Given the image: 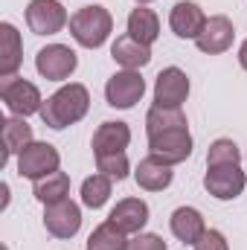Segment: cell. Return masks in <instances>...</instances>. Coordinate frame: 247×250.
Here are the masks:
<instances>
[{"mask_svg": "<svg viewBox=\"0 0 247 250\" xmlns=\"http://www.w3.org/2000/svg\"><path fill=\"white\" fill-rule=\"evenodd\" d=\"M169 224H172V233H175V239H181L184 245H195V242L201 239V233L206 230V224H204V215H201L195 207H178V209L172 212Z\"/></svg>", "mask_w": 247, "mask_h": 250, "instance_id": "e0dca14e", "label": "cell"}, {"mask_svg": "<svg viewBox=\"0 0 247 250\" xmlns=\"http://www.w3.org/2000/svg\"><path fill=\"white\" fill-rule=\"evenodd\" d=\"M204 187L212 198L218 201H233L239 198L247 187V175L242 172L239 163H227V166H209L206 178H204Z\"/></svg>", "mask_w": 247, "mask_h": 250, "instance_id": "8992f818", "label": "cell"}, {"mask_svg": "<svg viewBox=\"0 0 247 250\" xmlns=\"http://www.w3.org/2000/svg\"><path fill=\"white\" fill-rule=\"evenodd\" d=\"M32 140V128L23 123V117H12V120H3V160H9L12 154H21Z\"/></svg>", "mask_w": 247, "mask_h": 250, "instance_id": "7402d4cb", "label": "cell"}, {"mask_svg": "<svg viewBox=\"0 0 247 250\" xmlns=\"http://www.w3.org/2000/svg\"><path fill=\"white\" fill-rule=\"evenodd\" d=\"M125 250H166V242L160 236H154V233H140V236H134L128 242Z\"/></svg>", "mask_w": 247, "mask_h": 250, "instance_id": "f1b7e54d", "label": "cell"}, {"mask_svg": "<svg viewBox=\"0 0 247 250\" xmlns=\"http://www.w3.org/2000/svg\"><path fill=\"white\" fill-rule=\"evenodd\" d=\"M87 108H90V93H87V87L70 82V84H64L62 90H56V93L44 102L41 120H44V125L62 131L67 125L79 123V120L87 114Z\"/></svg>", "mask_w": 247, "mask_h": 250, "instance_id": "6da1fadb", "label": "cell"}, {"mask_svg": "<svg viewBox=\"0 0 247 250\" xmlns=\"http://www.w3.org/2000/svg\"><path fill=\"white\" fill-rule=\"evenodd\" d=\"M44 227L47 233H53L56 239H70L79 233L82 227V209L79 204H73L70 198H64L59 204H50L44 209Z\"/></svg>", "mask_w": 247, "mask_h": 250, "instance_id": "30bf717a", "label": "cell"}, {"mask_svg": "<svg viewBox=\"0 0 247 250\" xmlns=\"http://www.w3.org/2000/svg\"><path fill=\"white\" fill-rule=\"evenodd\" d=\"M32 192H35V198H38L44 207L59 204V201H64V198L70 195V178H67L64 172H53V175L35 181V189H32Z\"/></svg>", "mask_w": 247, "mask_h": 250, "instance_id": "603a6c76", "label": "cell"}, {"mask_svg": "<svg viewBox=\"0 0 247 250\" xmlns=\"http://www.w3.org/2000/svg\"><path fill=\"white\" fill-rule=\"evenodd\" d=\"M111 56H114V62L123 64L125 70H140V67H145L151 62V47L140 44L131 35H120L111 47Z\"/></svg>", "mask_w": 247, "mask_h": 250, "instance_id": "d6986e66", "label": "cell"}, {"mask_svg": "<svg viewBox=\"0 0 247 250\" xmlns=\"http://www.w3.org/2000/svg\"><path fill=\"white\" fill-rule=\"evenodd\" d=\"M137 3H140V6H143V3H151V0H137Z\"/></svg>", "mask_w": 247, "mask_h": 250, "instance_id": "4dcf8cb0", "label": "cell"}, {"mask_svg": "<svg viewBox=\"0 0 247 250\" xmlns=\"http://www.w3.org/2000/svg\"><path fill=\"white\" fill-rule=\"evenodd\" d=\"M108 198H111V178L108 175L99 172V175H93V178H87L82 184V204L84 207L99 209V207L108 204Z\"/></svg>", "mask_w": 247, "mask_h": 250, "instance_id": "d4e9b609", "label": "cell"}, {"mask_svg": "<svg viewBox=\"0 0 247 250\" xmlns=\"http://www.w3.org/2000/svg\"><path fill=\"white\" fill-rule=\"evenodd\" d=\"M145 93V82L137 70H120L105 84V99L111 108H134Z\"/></svg>", "mask_w": 247, "mask_h": 250, "instance_id": "52a82bcc", "label": "cell"}, {"mask_svg": "<svg viewBox=\"0 0 247 250\" xmlns=\"http://www.w3.org/2000/svg\"><path fill=\"white\" fill-rule=\"evenodd\" d=\"M76 53L70 50V47H64V44H50V47H44L38 56H35V67H38V73L44 76V79H50V82H64L73 70H76Z\"/></svg>", "mask_w": 247, "mask_h": 250, "instance_id": "9c48e42d", "label": "cell"}, {"mask_svg": "<svg viewBox=\"0 0 247 250\" xmlns=\"http://www.w3.org/2000/svg\"><path fill=\"white\" fill-rule=\"evenodd\" d=\"M131 143V128L125 123H102L93 134V154H120Z\"/></svg>", "mask_w": 247, "mask_h": 250, "instance_id": "9a60e30c", "label": "cell"}, {"mask_svg": "<svg viewBox=\"0 0 247 250\" xmlns=\"http://www.w3.org/2000/svg\"><path fill=\"white\" fill-rule=\"evenodd\" d=\"M128 35L137 38L140 44L151 47V44L157 41V35H160V21H157V15H154L151 9H145V6H137V9L128 15Z\"/></svg>", "mask_w": 247, "mask_h": 250, "instance_id": "ffe728a7", "label": "cell"}, {"mask_svg": "<svg viewBox=\"0 0 247 250\" xmlns=\"http://www.w3.org/2000/svg\"><path fill=\"white\" fill-rule=\"evenodd\" d=\"M192 248L195 250H230V245H227V239H224L218 230H204L201 239H198Z\"/></svg>", "mask_w": 247, "mask_h": 250, "instance_id": "83f0119b", "label": "cell"}, {"mask_svg": "<svg viewBox=\"0 0 247 250\" xmlns=\"http://www.w3.org/2000/svg\"><path fill=\"white\" fill-rule=\"evenodd\" d=\"M23 62V44L12 23H0V76H15Z\"/></svg>", "mask_w": 247, "mask_h": 250, "instance_id": "ac0fdd59", "label": "cell"}, {"mask_svg": "<svg viewBox=\"0 0 247 250\" xmlns=\"http://www.w3.org/2000/svg\"><path fill=\"white\" fill-rule=\"evenodd\" d=\"M108 221L117 224L125 236H128V233H140V230L145 227V221H148V204L140 201V198H125V201H120V204L111 209Z\"/></svg>", "mask_w": 247, "mask_h": 250, "instance_id": "5bb4252c", "label": "cell"}, {"mask_svg": "<svg viewBox=\"0 0 247 250\" xmlns=\"http://www.w3.org/2000/svg\"><path fill=\"white\" fill-rule=\"evenodd\" d=\"M242 151L233 140H215L206 151V166H227V163H239Z\"/></svg>", "mask_w": 247, "mask_h": 250, "instance_id": "484cf974", "label": "cell"}, {"mask_svg": "<svg viewBox=\"0 0 247 250\" xmlns=\"http://www.w3.org/2000/svg\"><path fill=\"white\" fill-rule=\"evenodd\" d=\"M0 96H3L6 108L15 117L41 114V108H44V99H41L38 87L26 79H18V76H0Z\"/></svg>", "mask_w": 247, "mask_h": 250, "instance_id": "3957f363", "label": "cell"}, {"mask_svg": "<svg viewBox=\"0 0 247 250\" xmlns=\"http://www.w3.org/2000/svg\"><path fill=\"white\" fill-rule=\"evenodd\" d=\"M111 29H114V18L105 6H84L70 18V35L76 38V44H82L87 50L102 47L108 41Z\"/></svg>", "mask_w": 247, "mask_h": 250, "instance_id": "7a4b0ae2", "label": "cell"}, {"mask_svg": "<svg viewBox=\"0 0 247 250\" xmlns=\"http://www.w3.org/2000/svg\"><path fill=\"white\" fill-rule=\"evenodd\" d=\"M189 96V79L181 67H166L160 70L157 82H154V102L157 105H169V108H181Z\"/></svg>", "mask_w": 247, "mask_h": 250, "instance_id": "7c38bea8", "label": "cell"}, {"mask_svg": "<svg viewBox=\"0 0 247 250\" xmlns=\"http://www.w3.org/2000/svg\"><path fill=\"white\" fill-rule=\"evenodd\" d=\"M148 154L175 166V163H184L186 157L192 154V134L189 128H169V131H160L154 137H148Z\"/></svg>", "mask_w": 247, "mask_h": 250, "instance_id": "277c9868", "label": "cell"}, {"mask_svg": "<svg viewBox=\"0 0 247 250\" xmlns=\"http://www.w3.org/2000/svg\"><path fill=\"white\" fill-rule=\"evenodd\" d=\"M59 163H62V157L50 143H29L18 154V172H21V178H29V181H41V178L59 172Z\"/></svg>", "mask_w": 247, "mask_h": 250, "instance_id": "5b68a950", "label": "cell"}, {"mask_svg": "<svg viewBox=\"0 0 247 250\" xmlns=\"http://www.w3.org/2000/svg\"><path fill=\"white\" fill-rule=\"evenodd\" d=\"M169 128H186V114L181 108H169V105H151L148 114H145V131L148 137L160 134V131H169Z\"/></svg>", "mask_w": 247, "mask_h": 250, "instance_id": "44dd1931", "label": "cell"}, {"mask_svg": "<svg viewBox=\"0 0 247 250\" xmlns=\"http://www.w3.org/2000/svg\"><path fill=\"white\" fill-rule=\"evenodd\" d=\"M239 64H242V67L247 70V41L242 44V50H239Z\"/></svg>", "mask_w": 247, "mask_h": 250, "instance_id": "f546056e", "label": "cell"}, {"mask_svg": "<svg viewBox=\"0 0 247 250\" xmlns=\"http://www.w3.org/2000/svg\"><path fill=\"white\" fill-rule=\"evenodd\" d=\"M134 178H137V187L148 189V192H163V189L172 184L175 172H172V166H169V163H163V160H157V157H151V154H148L145 160H140V166H137Z\"/></svg>", "mask_w": 247, "mask_h": 250, "instance_id": "2e32d148", "label": "cell"}, {"mask_svg": "<svg viewBox=\"0 0 247 250\" xmlns=\"http://www.w3.org/2000/svg\"><path fill=\"white\" fill-rule=\"evenodd\" d=\"M233 38H236L233 21H230L227 15H212V18H206V23H204L201 35L195 38V44H198V50H201V53L218 56V53L230 50Z\"/></svg>", "mask_w": 247, "mask_h": 250, "instance_id": "8fae6325", "label": "cell"}, {"mask_svg": "<svg viewBox=\"0 0 247 250\" xmlns=\"http://www.w3.org/2000/svg\"><path fill=\"white\" fill-rule=\"evenodd\" d=\"M96 169L108 175L111 181H125L128 178V157L125 151L120 154H96Z\"/></svg>", "mask_w": 247, "mask_h": 250, "instance_id": "4316f807", "label": "cell"}, {"mask_svg": "<svg viewBox=\"0 0 247 250\" xmlns=\"http://www.w3.org/2000/svg\"><path fill=\"white\" fill-rule=\"evenodd\" d=\"M204 23H206V15L192 0H181L172 9V15H169V26H172V32L178 38H198L201 29H204Z\"/></svg>", "mask_w": 247, "mask_h": 250, "instance_id": "4fadbf2b", "label": "cell"}, {"mask_svg": "<svg viewBox=\"0 0 247 250\" xmlns=\"http://www.w3.org/2000/svg\"><path fill=\"white\" fill-rule=\"evenodd\" d=\"M125 248H128L125 233L117 224H111V221L99 224V227L90 233V239H87V250H125Z\"/></svg>", "mask_w": 247, "mask_h": 250, "instance_id": "cb8c5ba5", "label": "cell"}, {"mask_svg": "<svg viewBox=\"0 0 247 250\" xmlns=\"http://www.w3.org/2000/svg\"><path fill=\"white\" fill-rule=\"evenodd\" d=\"M26 23L35 35H56L67 23V12L59 0H29Z\"/></svg>", "mask_w": 247, "mask_h": 250, "instance_id": "ba28073f", "label": "cell"}]
</instances>
